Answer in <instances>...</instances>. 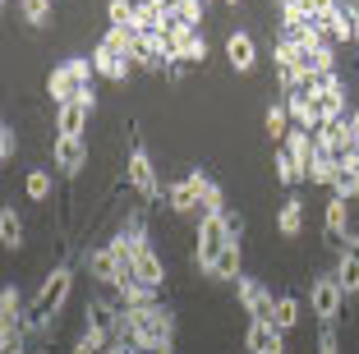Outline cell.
Instances as JSON below:
<instances>
[{
	"label": "cell",
	"mask_w": 359,
	"mask_h": 354,
	"mask_svg": "<svg viewBox=\"0 0 359 354\" xmlns=\"http://www.w3.org/2000/svg\"><path fill=\"white\" fill-rule=\"evenodd\" d=\"M346 129H350V138H359V111L346 115Z\"/></svg>",
	"instance_id": "obj_41"
},
{
	"label": "cell",
	"mask_w": 359,
	"mask_h": 354,
	"mask_svg": "<svg viewBox=\"0 0 359 354\" xmlns=\"http://www.w3.org/2000/svg\"><path fill=\"white\" fill-rule=\"evenodd\" d=\"M116 294L125 308H138V304H161V290H152V285H143L138 276H120L116 281Z\"/></svg>",
	"instance_id": "obj_14"
},
{
	"label": "cell",
	"mask_w": 359,
	"mask_h": 354,
	"mask_svg": "<svg viewBox=\"0 0 359 354\" xmlns=\"http://www.w3.org/2000/svg\"><path fill=\"white\" fill-rule=\"evenodd\" d=\"M272 166H276V179H281V184H299V179H304V166L295 161V152H290L285 143H276Z\"/></svg>",
	"instance_id": "obj_22"
},
{
	"label": "cell",
	"mask_w": 359,
	"mask_h": 354,
	"mask_svg": "<svg viewBox=\"0 0 359 354\" xmlns=\"http://www.w3.org/2000/svg\"><path fill=\"white\" fill-rule=\"evenodd\" d=\"M69 285H74V271L69 267H55L51 276L42 281V290H37V299L28 304V332H46V322H51L55 313L65 308V299H69Z\"/></svg>",
	"instance_id": "obj_2"
},
{
	"label": "cell",
	"mask_w": 359,
	"mask_h": 354,
	"mask_svg": "<svg viewBox=\"0 0 359 354\" xmlns=\"http://www.w3.org/2000/svg\"><path fill=\"white\" fill-rule=\"evenodd\" d=\"M88 271H93V281L111 285V290H116V281L125 276V271H120V262H116V253H111V244H102V249L88 253Z\"/></svg>",
	"instance_id": "obj_13"
},
{
	"label": "cell",
	"mask_w": 359,
	"mask_h": 354,
	"mask_svg": "<svg viewBox=\"0 0 359 354\" xmlns=\"http://www.w3.org/2000/svg\"><path fill=\"white\" fill-rule=\"evenodd\" d=\"M318 354H341V345H337V332H332V322H323V336H318Z\"/></svg>",
	"instance_id": "obj_37"
},
{
	"label": "cell",
	"mask_w": 359,
	"mask_h": 354,
	"mask_svg": "<svg viewBox=\"0 0 359 354\" xmlns=\"http://www.w3.org/2000/svg\"><path fill=\"white\" fill-rule=\"evenodd\" d=\"M276 230H281L285 240H295L299 230H304V203H299V198H285L281 212H276Z\"/></svg>",
	"instance_id": "obj_20"
},
{
	"label": "cell",
	"mask_w": 359,
	"mask_h": 354,
	"mask_svg": "<svg viewBox=\"0 0 359 354\" xmlns=\"http://www.w3.org/2000/svg\"><path fill=\"white\" fill-rule=\"evenodd\" d=\"M337 281H341V290H346V294H359V262L346 258V253L337 258Z\"/></svg>",
	"instance_id": "obj_32"
},
{
	"label": "cell",
	"mask_w": 359,
	"mask_h": 354,
	"mask_svg": "<svg viewBox=\"0 0 359 354\" xmlns=\"http://www.w3.org/2000/svg\"><path fill=\"white\" fill-rule=\"evenodd\" d=\"M346 170H355V179H359V138H355V147H350V161H346Z\"/></svg>",
	"instance_id": "obj_40"
},
{
	"label": "cell",
	"mask_w": 359,
	"mask_h": 354,
	"mask_svg": "<svg viewBox=\"0 0 359 354\" xmlns=\"http://www.w3.org/2000/svg\"><path fill=\"white\" fill-rule=\"evenodd\" d=\"M134 276H138L143 285H152V290H161V285H166V267H161V258H157L152 249H143V253L134 258Z\"/></svg>",
	"instance_id": "obj_19"
},
{
	"label": "cell",
	"mask_w": 359,
	"mask_h": 354,
	"mask_svg": "<svg viewBox=\"0 0 359 354\" xmlns=\"http://www.w3.org/2000/svg\"><path fill=\"white\" fill-rule=\"evenodd\" d=\"M74 354H106V350H97L93 341H83V336H79V341H74Z\"/></svg>",
	"instance_id": "obj_39"
},
{
	"label": "cell",
	"mask_w": 359,
	"mask_h": 354,
	"mask_svg": "<svg viewBox=\"0 0 359 354\" xmlns=\"http://www.w3.org/2000/svg\"><path fill=\"white\" fill-rule=\"evenodd\" d=\"M125 179L134 184V193H138L143 203H161V198H166V184L157 179V170H152V156L143 152V147H134V152H129V170H125Z\"/></svg>",
	"instance_id": "obj_6"
},
{
	"label": "cell",
	"mask_w": 359,
	"mask_h": 354,
	"mask_svg": "<svg viewBox=\"0 0 359 354\" xmlns=\"http://www.w3.org/2000/svg\"><path fill=\"white\" fill-rule=\"evenodd\" d=\"M226 244H235L231 217H203L198 221V244H194V267H198L203 276H212L217 258L226 253Z\"/></svg>",
	"instance_id": "obj_3"
},
{
	"label": "cell",
	"mask_w": 359,
	"mask_h": 354,
	"mask_svg": "<svg viewBox=\"0 0 359 354\" xmlns=\"http://www.w3.org/2000/svg\"><path fill=\"white\" fill-rule=\"evenodd\" d=\"M23 318H28V308H23V294L14 290V285H5V294H0V327H19Z\"/></svg>",
	"instance_id": "obj_25"
},
{
	"label": "cell",
	"mask_w": 359,
	"mask_h": 354,
	"mask_svg": "<svg viewBox=\"0 0 359 354\" xmlns=\"http://www.w3.org/2000/svg\"><path fill=\"white\" fill-rule=\"evenodd\" d=\"M276 5H285V0H276Z\"/></svg>",
	"instance_id": "obj_44"
},
{
	"label": "cell",
	"mask_w": 359,
	"mask_h": 354,
	"mask_svg": "<svg viewBox=\"0 0 359 354\" xmlns=\"http://www.w3.org/2000/svg\"><path fill=\"white\" fill-rule=\"evenodd\" d=\"M93 64H97L102 79H111V83H125L129 79V55H116V51H106V46L93 51Z\"/></svg>",
	"instance_id": "obj_16"
},
{
	"label": "cell",
	"mask_w": 359,
	"mask_h": 354,
	"mask_svg": "<svg viewBox=\"0 0 359 354\" xmlns=\"http://www.w3.org/2000/svg\"><path fill=\"white\" fill-rule=\"evenodd\" d=\"M226 5H240V0H226Z\"/></svg>",
	"instance_id": "obj_43"
},
{
	"label": "cell",
	"mask_w": 359,
	"mask_h": 354,
	"mask_svg": "<svg viewBox=\"0 0 359 354\" xmlns=\"http://www.w3.org/2000/svg\"><path fill=\"white\" fill-rule=\"evenodd\" d=\"M341 253H346V258H355V262H359V235H346V244H341Z\"/></svg>",
	"instance_id": "obj_38"
},
{
	"label": "cell",
	"mask_w": 359,
	"mask_h": 354,
	"mask_svg": "<svg viewBox=\"0 0 359 354\" xmlns=\"http://www.w3.org/2000/svg\"><path fill=\"white\" fill-rule=\"evenodd\" d=\"M106 19H111V28H134L138 0H106Z\"/></svg>",
	"instance_id": "obj_27"
},
{
	"label": "cell",
	"mask_w": 359,
	"mask_h": 354,
	"mask_svg": "<svg viewBox=\"0 0 359 354\" xmlns=\"http://www.w3.org/2000/svg\"><path fill=\"white\" fill-rule=\"evenodd\" d=\"M97 46H106V51H116V55H129V60H134L138 28H106V37H102Z\"/></svg>",
	"instance_id": "obj_24"
},
{
	"label": "cell",
	"mask_w": 359,
	"mask_h": 354,
	"mask_svg": "<svg viewBox=\"0 0 359 354\" xmlns=\"http://www.w3.org/2000/svg\"><path fill=\"white\" fill-rule=\"evenodd\" d=\"M208 184H212L208 170H184V175H180L175 184L166 189V207L180 212V217L198 212V207H203V193H208Z\"/></svg>",
	"instance_id": "obj_4"
},
{
	"label": "cell",
	"mask_w": 359,
	"mask_h": 354,
	"mask_svg": "<svg viewBox=\"0 0 359 354\" xmlns=\"http://www.w3.org/2000/svg\"><path fill=\"white\" fill-rule=\"evenodd\" d=\"M304 69H309V79H327V74H337V55H332V46H318L313 55H304Z\"/></svg>",
	"instance_id": "obj_28"
},
{
	"label": "cell",
	"mask_w": 359,
	"mask_h": 354,
	"mask_svg": "<svg viewBox=\"0 0 359 354\" xmlns=\"http://www.w3.org/2000/svg\"><path fill=\"white\" fill-rule=\"evenodd\" d=\"M263 129L272 134V143H285V134L295 129V120H290V111H285V102H272L263 115Z\"/></svg>",
	"instance_id": "obj_23"
},
{
	"label": "cell",
	"mask_w": 359,
	"mask_h": 354,
	"mask_svg": "<svg viewBox=\"0 0 359 354\" xmlns=\"http://www.w3.org/2000/svg\"><path fill=\"white\" fill-rule=\"evenodd\" d=\"M341 304H346V290H341L337 271H323V276H313V281H309V308H313L318 322H337Z\"/></svg>",
	"instance_id": "obj_5"
},
{
	"label": "cell",
	"mask_w": 359,
	"mask_h": 354,
	"mask_svg": "<svg viewBox=\"0 0 359 354\" xmlns=\"http://www.w3.org/2000/svg\"><path fill=\"white\" fill-rule=\"evenodd\" d=\"M276 327H281V332H290V327L299 322V299L295 294H281V299H276V318H272Z\"/></svg>",
	"instance_id": "obj_31"
},
{
	"label": "cell",
	"mask_w": 359,
	"mask_h": 354,
	"mask_svg": "<svg viewBox=\"0 0 359 354\" xmlns=\"http://www.w3.org/2000/svg\"><path fill=\"white\" fill-rule=\"evenodd\" d=\"M14 152H19V134H14V125L0 129V161H14Z\"/></svg>",
	"instance_id": "obj_36"
},
{
	"label": "cell",
	"mask_w": 359,
	"mask_h": 354,
	"mask_svg": "<svg viewBox=\"0 0 359 354\" xmlns=\"http://www.w3.org/2000/svg\"><path fill=\"white\" fill-rule=\"evenodd\" d=\"M240 276H244V249H240V240H235V244H226V253L217 258L212 281H240Z\"/></svg>",
	"instance_id": "obj_18"
},
{
	"label": "cell",
	"mask_w": 359,
	"mask_h": 354,
	"mask_svg": "<svg viewBox=\"0 0 359 354\" xmlns=\"http://www.w3.org/2000/svg\"><path fill=\"white\" fill-rule=\"evenodd\" d=\"M203 217H226V193H222V184H217V179H212L208 193H203Z\"/></svg>",
	"instance_id": "obj_34"
},
{
	"label": "cell",
	"mask_w": 359,
	"mask_h": 354,
	"mask_svg": "<svg viewBox=\"0 0 359 354\" xmlns=\"http://www.w3.org/2000/svg\"><path fill=\"white\" fill-rule=\"evenodd\" d=\"M88 115H93V106H88V102H65V106H55V134H60V138H83Z\"/></svg>",
	"instance_id": "obj_10"
},
{
	"label": "cell",
	"mask_w": 359,
	"mask_h": 354,
	"mask_svg": "<svg viewBox=\"0 0 359 354\" xmlns=\"http://www.w3.org/2000/svg\"><path fill=\"white\" fill-rule=\"evenodd\" d=\"M134 28L138 32H166V5H161V0H138Z\"/></svg>",
	"instance_id": "obj_21"
},
{
	"label": "cell",
	"mask_w": 359,
	"mask_h": 354,
	"mask_svg": "<svg viewBox=\"0 0 359 354\" xmlns=\"http://www.w3.org/2000/svg\"><path fill=\"white\" fill-rule=\"evenodd\" d=\"M226 60H231V69L235 74H249L258 64V46H254V37L249 32H231L226 37Z\"/></svg>",
	"instance_id": "obj_12"
},
{
	"label": "cell",
	"mask_w": 359,
	"mask_h": 354,
	"mask_svg": "<svg viewBox=\"0 0 359 354\" xmlns=\"http://www.w3.org/2000/svg\"><path fill=\"white\" fill-rule=\"evenodd\" d=\"M19 14L28 28H46L51 23V0H19Z\"/></svg>",
	"instance_id": "obj_29"
},
{
	"label": "cell",
	"mask_w": 359,
	"mask_h": 354,
	"mask_svg": "<svg viewBox=\"0 0 359 354\" xmlns=\"http://www.w3.org/2000/svg\"><path fill=\"white\" fill-rule=\"evenodd\" d=\"M355 74H359V64H355Z\"/></svg>",
	"instance_id": "obj_45"
},
{
	"label": "cell",
	"mask_w": 359,
	"mask_h": 354,
	"mask_svg": "<svg viewBox=\"0 0 359 354\" xmlns=\"http://www.w3.org/2000/svg\"><path fill=\"white\" fill-rule=\"evenodd\" d=\"M285 111H290V120H295L299 129H318L323 120H318V111H313V97L299 88V93H285Z\"/></svg>",
	"instance_id": "obj_15"
},
{
	"label": "cell",
	"mask_w": 359,
	"mask_h": 354,
	"mask_svg": "<svg viewBox=\"0 0 359 354\" xmlns=\"http://www.w3.org/2000/svg\"><path fill=\"white\" fill-rule=\"evenodd\" d=\"M93 74H97L93 55H74V60L55 64V69L46 74V93H51L55 106H65V102H88V106H93V102H97Z\"/></svg>",
	"instance_id": "obj_1"
},
{
	"label": "cell",
	"mask_w": 359,
	"mask_h": 354,
	"mask_svg": "<svg viewBox=\"0 0 359 354\" xmlns=\"http://www.w3.org/2000/svg\"><path fill=\"white\" fill-rule=\"evenodd\" d=\"M332 193H337V198H359V179H355V170H346L341 166V175H337V184H332Z\"/></svg>",
	"instance_id": "obj_35"
},
{
	"label": "cell",
	"mask_w": 359,
	"mask_h": 354,
	"mask_svg": "<svg viewBox=\"0 0 359 354\" xmlns=\"http://www.w3.org/2000/svg\"><path fill=\"white\" fill-rule=\"evenodd\" d=\"M51 161H55V170H60V175H79V170H83V161H88L83 138H55Z\"/></svg>",
	"instance_id": "obj_11"
},
{
	"label": "cell",
	"mask_w": 359,
	"mask_h": 354,
	"mask_svg": "<svg viewBox=\"0 0 359 354\" xmlns=\"http://www.w3.org/2000/svg\"><path fill=\"white\" fill-rule=\"evenodd\" d=\"M244 345H249V354H285V332L276 322H249Z\"/></svg>",
	"instance_id": "obj_9"
},
{
	"label": "cell",
	"mask_w": 359,
	"mask_h": 354,
	"mask_svg": "<svg viewBox=\"0 0 359 354\" xmlns=\"http://www.w3.org/2000/svg\"><path fill=\"white\" fill-rule=\"evenodd\" d=\"M28 354H51V350H28Z\"/></svg>",
	"instance_id": "obj_42"
},
{
	"label": "cell",
	"mask_w": 359,
	"mask_h": 354,
	"mask_svg": "<svg viewBox=\"0 0 359 354\" xmlns=\"http://www.w3.org/2000/svg\"><path fill=\"white\" fill-rule=\"evenodd\" d=\"M0 244H5V249H23V221H19L14 207L0 212Z\"/></svg>",
	"instance_id": "obj_26"
},
{
	"label": "cell",
	"mask_w": 359,
	"mask_h": 354,
	"mask_svg": "<svg viewBox=\"0 0 359 354\" xmlns=\"http://www.w3.org/2000/svg\"><path fill=\"white\" fill-rule=\"evenodd\" d=\"M23 193H28L32 203L51 198V170H28V179H23Z\"/></svg>",
	"instance_id": "obj_30"
},
{
	"label": "cell",
	"mask_w": 359,
	"mask_h": 354,
	"mask_svg": "<svg viewBox=\"0 0 359 354\" xmlns=\"http://www.w3.org/2000/svg\"><path fill=\"white\" fill-rule=\"evenodd\" d=\"M272 64H276V79H281V93H299V88L309 83L304 55H299L290 42H276L272 46Z\"/></svg>",
	"instance_id": "obj_7"
},
{
	"label": "cell",
	"mask_w": 359,
	"mask_h": 354,
	"mask_svg": "<svg viewBox=\"0 0 359 354\" xmlns=\"http://www.w3.org/2000/svg\"><path fill=\"white\" fill-rule=\"evenodd\" d=\"M323 230H327L332 240H346V235H350V203L346 198H337V193H332L327 212H323Z\"/></svg>",
	"instance_id": "obj_17"
},
{
	"label": "cell",
	"mask_w": 359,
	"mask_h": 354,
	"mask_svg": "<svg viewBox=\"0 0 359 354\" xmlns=\"http://www.w3.org/2000/svg\"><path fill=\"white\" fill-rule=\"evenodd\" d=\"M235 290H240V304H244V313H249V322H272L276 318V299L263 290L258 276H240Z\"/></svg>",
	"instance_id": "obj_8"
},
{
	"label": "cell",
	"mask_w": 359,
	"mask_h": 354,
	"mask_svg": "<svg viewBox=\"0 0 359 354\" xmlns=\"http://www.w3.org/2000/svg\"><path fill=\"white\" fill-rule=\"evenodd\" d=\"M299 10H304V14H309V23L318 28V23L332 19V14H337L341 5H337V0H299Z\"/></svg>",
	"instance_id": "obj_33"
}]
</instances>
